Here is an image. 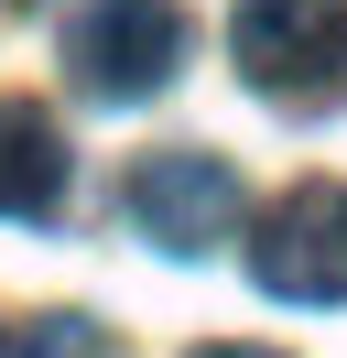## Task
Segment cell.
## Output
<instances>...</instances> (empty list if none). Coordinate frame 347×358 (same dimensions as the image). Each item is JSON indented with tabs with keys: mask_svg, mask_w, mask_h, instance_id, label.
Here are the masks:
<instances>
[{
	"mask_svg": "<svg viewBox=\"0 0 347 358\" xmlns=\"http://www.w3.org/2000/svg\"><path fill=\"white\" fill-rule=\"evenodd\" d=\"M228 66L282 109H337L347 98V0H239Z\"/></svg>",
	"mask_w": 347,
	"mask_h": 358,
	"instance_id": "1",
	"label": "cell"
},
{
	"mask_svg": "<svg viewBox=\"0 0 347 358\" xmlns=\"http://www.w3.org/2000/svg\"><path fill=\"white\" fill-rule=\"evenodd\" d=\"M120 217L141 228L163 261H206V250L239 228V174L217 152H141L120 174Z\"/></svg>",
	"mask_w": 347,
	"mask_h": 358,
	"instance_id": "2",
	"label": "cell"
},
{
	"mask_svg": "<svg viewBox=\"0 0 347 358\" xmlns=\"http://www.w3.org/2000/svg\"><path fill=\"white\" fill-rule=\"evenodd\" d=\"M250 282L271 304H347V185L315 174L260 217L250 239Z\"/></svg>",
	"mask_w": 347,
	"mask_h": 358,
	"instance_id": "3",
	"label": "cell"
},
{
	"mask_svg": "<svg viewBox=\"0 0 347 358\" xmlns=\"http://www.w3.org/2000/svg\"><path fill=\"white\" fill-rule=\"evenodd\" d=\"M65 66L98 98H163L185 66V11L174 0H87L65 33Z\"/></svg>",
	"mask_w": 347,
	"mask_h": 358,
	"instance_id": "4",
	"label": "cell"
},
{
	"mask_svg": "<svg viewBox=\"0 0 347 358\" xmlns=\"http://www.w3.org/2000/svg\"><path fill=\"white\" fill-rule=\"evenodd\" d=\"M65 206V131L33 98H0V217H55Z\"/></svg>",
	"mask_w": 347,
	"mask_h": 358,
	"instance_id": "5",
	"label": "cell"
},
{
	"mask_svg": "<svg viewBox=\"0 0 347 358\" xmlns=\"http://www.w3.org/2000/svg\"><path fill=\"white\" fill-rule=\"evenodd\" d=\"M22 358H108V336L87 326V315H43V326H33V348H22Z\"/></svg>",
	"mask_w": 347,
	"mask_h": 358,
	"instance_id": "6",
	"label": "cell"
},
{
	"mask_svg": "<svg viewBox=\"0 0 347 358\" xmlns=\"http://www.w3.org/2000/svg\"><path fill=\"white\" fill-rule=\"evenodd\" d=\"M185 358H282V348H239V336H206V348H185Z\"/></svg>",
	"mask_w": 347,
	"mask_h": 358,
	"instance_id": "7",
	"label": "cell"
},
{
	"mask_svg": "<svg viewBox=\"0 0 347 358\" xmlns=\"http://www.w3.org/2000/svg\"><path fill=\"white\" fill-rule=\"evenodd\" d=\"M0 358H11V336H0Z\"/></svg>",
	"mask_w": 347,
	"mask_h": 358,
	"instance_id": "8",
	"label": "cell"
}]
</instances>
